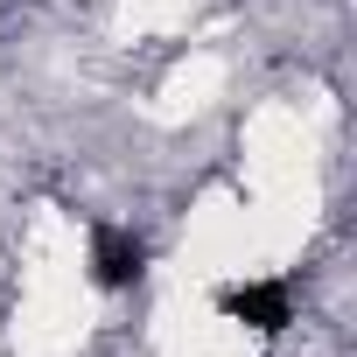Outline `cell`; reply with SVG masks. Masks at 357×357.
Returning <instances> with one entry per match:
<instances>
[{"label": "cell", "mask_w": 357, "mask_h": 357, "mask_svg": "<svg viewBox=\"0 0 357 357\" xmlns=\"http://www.w3.org/2000/svg\"><path fill=\"white\" fill-rule=\"evenodd\" d=\"M218 308H225L231 322L259 329V336H280V329L294 322V301H287V280H245V287H225V294H218Z\"/></svg>", "instance_id": "6da1fadb"}, {"label": "cell", "mask_w": 357, "mask_h": 357, "mask_svg": "<svg viewBox=\"0 0 357 357\" xmlns=\"http://www.w3.org/2000/svg\"><path fill=\"white\" fill-rule=\"evenodd\" d=\"M91 273H98V287H133V280L147 273V252H140V238L105 225V231L91 238Z\"/></svg>", "instance_id": "7a4b0ae2"}]
</instances>
